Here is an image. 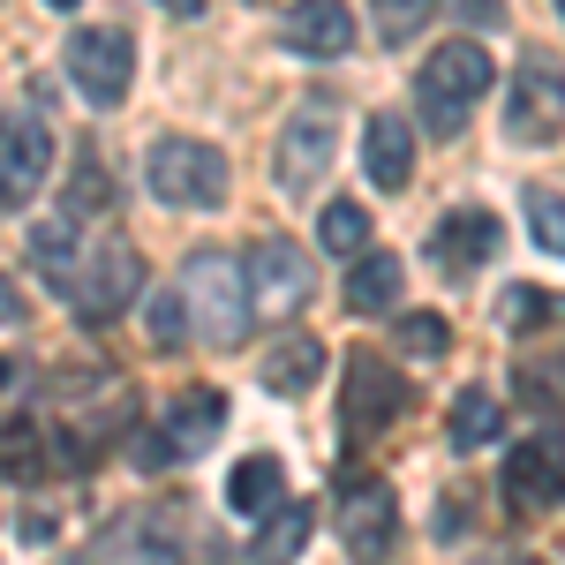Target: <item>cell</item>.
Here are the masks:
<instances>
[{"instance_id": "6", "label": "cell", "mask_w": 565, "mask_h": 565, "mask_svg": "<svg viewBox=\"0 0 565 565\" xmlns=\"http://www.w3.org/2000/svg\"><path fill=\"white\" fill-rule=\"evenodd\" d=\"M68 76H76V90H84L90 106H121L129 84H136V39L121 23L76 31V39H68Z\"/></svg>"}, {"instance_id": "15", "label": "cell", "mask_w": 565, "mask_h": 565, "mask_svg": "<svg viewBox=\"0 0 565 565\" xmlns=\"http://www.w3.org/2000/svg\"><path fill=\"white\" fill-rule=\"evenodd\" d=\"M362 167L377 189H407L415 174V129L399 121V114H370V129H362Z\"/></svg>"}, {"instance_id": "34", "label": "cell", "mask_w": 565, "mask_h": 565, "mask_svg": "<svg viewBox=\"0 0 565 565\" xmlns=\"http://www.w3.org/2000/svg\"><path fill=\"white\" fill-rule=\"evenodd\" d=\"M558 15H565V0H558Z\"/></svg>"}, {"instance_id": "12", "label": "cell", "mask_w": 565, "mask_h": 565, "mask_svg": "<svg viewBox=\"0 0 565 565\" xmlns=\"http://www.w3.org/2000/svg\"><path fill=\"white\" fill-rule=\"evenodd\" d=\"M392 535H399V505H392L385 482H348V498H340V543H348L354 558H377Z\"/></svg>"}, {"instance_id": "21", "label": "cell", "mask_w": 565, "mask_h": 565, "mask_svg": "<svg viewBox=\"0 0 565 565\" xmlns=\"http://www.w3.org/2000/svg\"><path fill=\"white\" fill-rule=\"evenodd\" d=\"M445 437H452L460 452H476V445H490V437H498V392H482V385L452 392V415H445Z\"/></svg>"}, {"instance_id": "13", "label": "cell", "mask_w": 565, "mask_h": 565, "mask_svg": "<svg viewBox=\"0 0 565 565\" xmlns=\"http://www.w3.org/2000/svg\"><path fill=\"white\" fill-rule=\"evenodd\" d=\"M505 498L535 513V505H551L558 498V437H521L513 452H505Z\"/></svg>"}, {"instance_id": "1", "label": "cell", "mask_w": 565, "mask_h": 565, "mask_svg": "<svg viewBox=\"0 0 565 565\" xmlns=\"http://www.w3.org/2000/svg\"><path fill=\"white\" fill-rule=\"evenodd\" d=\"M181 317L196 324L204 348H242L249 332V287H242V257L234 249H196L181 264Z\"/></svg>"}, {"instance_id": "8", "label": "cell", "mask_w": 565, "mask_h": 565, "mask_svg": "<svg viewBox=\"0 0 565 565\" xmlns=\"http://www.w3.org/2000/svg\"><path fill=\"white\" fill-rule=\"evenodd\" d=\"M136 287H143V257H136L129 242L114 234V242H98L84 264H76V287H68V302L84 309V317H114V309L136 302Z\"/></svg>"}, {"instance_id": "3", "label": "cell", "mask_w": 565, "mask_h": 565, "mask_svg": "<svg viewBox=\"0 0 565 565\" xmlns=\"http://www.w3.org/2000/svg\"><path fill=\"white\" fill-rule=\"evenodd\" d=\"M143 189L174 212H218L226 204V159H218V143H196V136H159L143 159Z\"/></svg>"}, {"instance_id": "18", "label": "cell", "mask_w": 565, "mask_h": 565, "mask_svg": "<svg viewBox=\"0 0 565 565\" xmlns=\"http://www.w3.org/2000/svg\"><path fill=\"white\" fill-rule=\"evenodd\" d=\"M279 498H287V468H279L271 452H249V460H242V468L226 476V505H234L242 521H257V513H271Z\"/></svg>"}, {"instance_id": "26", "label": "cell", "mask_w": 565, "mask_h": 565, "mask_svg": "<svg viewBox=\"0 0 565 565\" xmlns=\"http://www.w3.org/2000/svg\"><path fill=\"white\" fill-rule=\"evenodd\" d=\"M39 423H0V476L15 482H39L45 476V445H39Z\"/></svg>"}, {"instance_id": "23", "label": "cell", "mask_w": 565, "mask_h": 565, "mask_svg": "<svg viewBox=\"0 0 565 565\" xmlns=\"http://www.w3.org/2000/svg\"><path fill=\"white\" fill-rule=\"evenodd\" d=\"M513 377H521L513 392H521L535 415H565V348H558V354H527Z\"/></svg>"}, {"instance_id": "14", "label": "cell", "mask_w": 565, "mask_h": 565, "mask_svg": "<svg viewBox=\"0 0 565 565\" xmlns=\"http://www.w3.org/2000/svg\"><path fill=\"white\" fill-rule=\"evenodd\" d=\"M279 31H287L295 53H324V61H332V53L354 45V15H348V0H295Z\"/></svg>"}, {"instance_id": "20", "label": "cell", "mask_w": 565, "mask_h": 565, "mask_svg": "<svg viewBox=\"0 0 565 565\" xmlns=\"http://www.w3.org/2000/svg\"><path fill=\"white\" fill-rule=\"evenodd\" d=\"M31 264H39V279L53 287V295H68V287H76V264H84V249H76V226H68V218H45V226H31Z\"/></svg>"}, {"instance_id": "33", "label": "cell", "mask_w": 565, "mask_h": 565, "mask_svg": "<svg viewBox=\"0 0 565 565\" xmlns=\"http://www.w3.org/2000/svg\"><path fill=\"white\" fill-rule=\"evenodd\" d=\"M45 8H76V0H45Z\"/></svg>"}, {"instance_id": "10", "label": "cell", "mask_w": 565, "mask_h": 565, "mask_svg": "<svg viewBox=\"0 0 565 565\" xmlns=\"http://www.w3.org/2000/svg\"><path fill=\"white\" fill-rule=\"evenodd\" d=\"M498 242H505V226H498V212H482V204H460V212H445L430 226V257L445 264L452 279L482 271V264L498 257Z\"/></svg>"}, {"instance_id": "5", "label": "cell", "mask_w": 565, "mask_h": 565, "mask_svg": "<svg viewBox=\"0 0 565 565\" xmlns=\"http://www.w3.org/2000/svg\"><path fill=\"white\" fill-rule=\"evenodd\" d=\"M407 415V377L392 370V362H377V348H354L348 354V399H340V430L362 445V437L392 430Z\"/></svg>"}, {"instance_id": "16", "label": "cell", "mask_w": 565, "mask_h": 565, "mask_svg": "<svg viewBox=\"0 0 565 565\" xmlns=\"http://www.w3.org/2000/svg\"><path fill=\"white\" fill-rule=\"evenodd\" d=\"M218 430H226V399L204 385V392H181L174 407H167V430H159V437H167L174 460H189V452H204Z\"/></svg>"}, {"instance_id": "24", "label": "cell", "mask_w": 565, "mask_h": 565, "mask_svg": "<svg viewBox=\"0 0 565 565\" xmlns=\"http://www.w3.org/2000/svg\"><path fill=\"white\" fill-rule=\"evenodd\" d=\"M317 249H324V257H362V249H370V212L348 204V196L324 204V218H317Z\"/></svg>"}, {"instance_id": "9", "label": "cell", "mask_w": 565, "mask_h": 565, "mask_svg": "<svg viewBox=\"0 0 565 565\" xmlns=\"http://www.w3.org/2000/svg\"><path fill=\"white\" fill-rule=\"evenodd\" d=\"M53 174V136L39 114H0V204H31Z\"/></svg>"}, {"instance_id": "28", "label": "cell", "mask_w": 565, "mask_h": 565, "mask_svg": "<svg viewBox=\"0 0 565 565\" xmlns=\"http://www.w3.org/2000/svg\"><path fill=\"white\" fill-rule=\"evenodd\" d=\"M437 0H377V39L385 45H407L423 31V15H430Z\"/></svg>"}, {"instance_id": "25", "label": "cell", "mask_w": 565, "mask_h": 565, "mask_svg": "<svg viewBox=\"0 0 565 565\" xmlns=\"http://www.w3.org/2000/svg\"><path fill=\"white\" fill-rule=\"evenodd\" d=\"M565 317V295H551V287H505L498 295V324L505 332H535V324H558Z\"/></svg>"}, {"instance_id": "22", "label": "cell", "mask_w": 565, "mask_h": 565, "mask_svg": "<svg viewBox=\"0 0 565 565\" xmlns=\"http://www.w3.org/2000/svg\"><path fill=\"white\" fill-rule=\"evenodd\" d=\"M309 521H317V513H309L302 498H279L271 513H257V558H295L302 535H309Z\"/></svg>"}, {"instance_id": "35", "label": "cell", "mask_w": 565, "mask_h": 565, "mask_svg": "<svg viewBox=\"0 0 565 565\" xmlns=\"http://www.w3.org/2000/svg\"><path fill=\"white\" fill-rule=\"evenodd\" d=\"M0 377H8V370H0Z\"/></svg>"}, {"instance_id": "31", "label": "cell", "mask_w": 565, "mask_h": 565, "mask_svg": "<svg viewBox=\"0 0 565 565\" xmlns=\"http://www.w3.org/2000/svg\"><path fill=\"white\" fill-rule=\"evenodd\" d=\"M23 317H31V309H23V295H15V279L0 271V324H23Z\"/></svg>"}, {"instance_id": "19", "label": "cell", "mask_w": 565, "mask_h": 565, "mask_svg": "<svg viewBox=\"0 0 565 565\" xmlns=\"http://www.w3.org/2000/svg\"><path fill=\"white\" fill-rule=\"evenodd\" d=\"M399 287H407V271H399V257H385V249H362L348 271V309L354 317H377V309L399 302Z\"/></svg>"}, {"instance_id": "30", "label": "cell", "mask_w": 565, "mask_h": 565, "mask_svg": "<svg viewBox=\"0 0 565 565\" xmlns=\"http://www.w3.org/2000/svg\"><path fill=\"white\" fill-rule=\"evenodd\" d=\"M151 340H159V348H181V340H189V324H181V295H151Z\"/></svg>"}, {"instance_id": "29", "label": "cell", "mask_w": 565, "mask_h": 565, "mask_svg": "<svg viewBox=\"0 0 565 565\" xmlns=\"http://www.w3.org/2000/svg\"><path fill=\"white\" fill-rule=\"evenodd\" d=\"M399 348H407V354H445V348H452V332H445L437 309H423V317H399Z\"/></svg>"}, {"instance_id": "27", "label": "cell", "mask_w": 565, "mask_h": 565, "mask_svg": "<svg viewBox=\"0 0 565 565\" xmlns=\"http://www.w3.org/2000/svg\"><path fill=\"white\" fill-rule=\"evenodd\" d=\"M527 226H535V249L565 257V196L558 189H527Z\"/></svg>"}, {"instance_id": "17", "label": "cell", "mask_w": 565, "mask_h": 565, "mask_svg": "<svg viewBox=\"0 0 565 565\" xmlns=\"http://www.w3.org/2000/svg\"><path fill=\"white\" fill-rule=\"evenodd\" d=\"M324 340L317 332H295V340H279V348L264 354V392H279V399H302L317 377H324Z\"/></svg>"}, {"instance_id": "11", "label": "cell", "mask_w": 565, "mask_h": 565, "mask_svg": "<svg viewBox=\"0 0 565 565\" xmlns=\"http://www.w3.org/2000/svg\"><path fill=\"white\" fill-rule=\"evenodd\" d=\"M332 167V114H295L287 136H279V189L287 196H309Z\"/></svg>"}, {"instance_id": "7", "label": "cell", "mask_w": 565, "mask_h": 565, "mask_svg": "<svg viewBox=\"0 0 565 565\" xmlns=\"http://www.w3.org/2000/svg\"><path fill=\"white\" fill-rule=\"evenodd\" d=\"M505 136L513 143H558L565 136V76L551 61H521L505 84Z\"/></svg>"}, {"instance_id": "32", "label": "cell", "mask_w": 565, "mask_h": 565, "mask_svg": "<svg viewBox=\"0 0 565 565\" xmlns=\"http://www.w3.org/2000/svg\"><path fill=\"white\" fill-rule=\"evenodd\" d=\"M159 8H174V15H204V0H159Z\"/></svg>"}, {"instance_id": "2", "label": "cell", "mask_w": 565, "mask_h": 565, "mask_svg": "<svg viewBox=\"0 0 565 565\" xmlns=\"http://www.w3.org/2000/svg\"><path fill=\"white\" fill-rule=\"evenodd\" d=\"M490 53H482L476 39H452L437 45L430 61H423V76H415V106H423V121H430L437 136H460L468 129V114L482 106V90H490Z\"/></svg>"}, {"instance_id": "4", "label": "cell", "mask_w": 565, "mask_h": 565, "mask_svg": "<svg viewBox=\"0 0 565 565\" xmlns=\"http://www.w3.org/2000/svg\"><path fill=\"white\" fill-rule=\"evenodd\" d=\"M242 287H249V317H302V302L317 295V264L287 234H264L242 257Z\"/></svg>"}]
</instances>
